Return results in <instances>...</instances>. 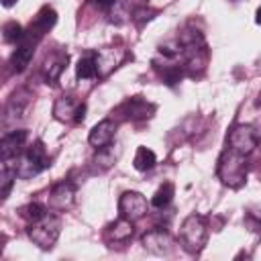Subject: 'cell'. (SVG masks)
I'll use <instances>...</instances> for the list:
<instances>
[{
  "mask_svg": "<svg viewBox=\"0 0 261 261\" xmlns=\"http://www.w3.org/2000/svg\"><path fill=\"white\" fill-rule=\"evenodd\" d=\"M208 241V218L202 214H190L179 228V243L188 253H200Z\"/></svg>",
  "mask_w": 261,
  "mask_h": 261,
  "instance_id": "cell-1",
  "label": "cell"
},
{
  "mask_svg": "<svg viewBox=\"0 0 261 261\" xmlns=\"http://www.w3.org/2000/svg\"><path fill=\"white\" fill-rule=\"evenodd\" d=\"M216 173L220 177V181L228 188H241L247 179V161L245 155H239L230 149H226L220 157H218V165H216Z\"/></svg>",
  "mask_w": 261,
  "mask_h": 261,
  "instance_id": "cell-2",
  "label": "cell"
},
{
  "mask_svg": "<svg viewBox=\"0 0 261 261\" xmlns=\"http://www.w3.org/2000/svg\"><path fill=\"white\" fill-rule=\"evenodd\" d=\"M59 232H61V218L57 214H49V212L41 220L29 222V228H27L29 239L41 249H51L55 245Z\"/></svg>",
  "mask_w": 261,
  "mask_h": 261,
  "instance_id": "cell-3",
  "label": "cell"
},
{
  "mask_svg": "<svg viewBox=\"0 0 261 261\" xmlns=\"http://www.w3.org/2000/svg\"><path fill=\"white\" fill-rule=\"evenodd\" d=\"M49 165H51V159H49V155L45 151V145H43V141L37 139L24 151V155H22V159L18 163V177L20 179H29V177L41 173L43 169H47Z\"/></svg>",
  "mask_w": 261,
  "mask_h": 261,
  "instance_id": "cell-4",
  "label": "cell"
},
{
  "mask_svg": "<svg viewBox=\"0 0 261 261\" xmlns=\"http://www.w3.org/2000/svg\"><path fill=\"white\" fill-rule=\"evenodd\" d=\"M226 145H228L230 151L247 157V155H251L257 149V145H259V133L251 124H237L228 133Z\"/></svg>",
  "mask_w": 261,
  "mask_h": 261,
  "instance_id": "cell-5",
  "label": "cell"
},
{
  "mask_svg": "<svg viewBox=\"0 0 261 261\" xmlns=\"http://www.w3.org/2000/svg\"><path fill=\"white\" fill-rule=\"evenodd\" d=\"M53 116L61 122H82L86 118V104L77 102L73 96H61L53 106Z\"/></svg>",
  "mask_w": 261,
  "mask_h": 261,
  "instance_id": "cell-6",
  "label": "cell"
},
{
  "mask_svg": "<svg viewBox=\"0 0 261 261\" xmlns=\"http://www.w3.org/2000/svg\"><path fill=\"white\" fill-rule=\"evenodd\" d=\"M149 210V204H147V198L141 194V192H124L120 198H118V212L120 216L124 218H130V220H139L147 214Z\"/></svg>",
  "mask_w": 261,
  "mask_h": 261,
  "instance_id": "cell-7",
  "label": "cell"
},
{
  "mask_svg": "<svg viewBox=\"0 0 261 261\" xmlns=\"http://www.w3.org/2000/svg\"><path fill=\"white\" fill-rule=\"evenodd\" d=\"M141 243H143V247H145L149 253H153V255H167V253L171 251V247H173V239H171L169 232H167L165 228H161V226H155V228L147 230V232L143 234Z\"/></svg>",
  "mask_w": 261,
  "mask_h": 261,
  "instance_id": "cell-8",
  "label": "cell"
},
{
  "mask_svg": "<svg viewBox=\"0 0 261 261\" xmlns=\"http://www.w3.org/2000/svg\"><path fill=\"white\" fill-rule=\"evenodd\" d=\"M37 45H39V41L33 39L31 35H27V31H24V37L18 41V45H16L12 57H10V65H12V69L16 73H20V71H24L29 67V63H31V59L35 55V47Z\"/></svg>",
  "mask_w": 261,
  "mask_h": 261,
  "instance_id": "cell-9",
  "label": "cell"
},
{
  "mask_svg": "<svg viewBox=\"0 0 261 261\" xmlns=\"http://www.w3.org/2000/svg\"><path fill=\"white\" fill-rule=\"evenodd\" d=\"M67 61H69V55L65 51H51L41 65L43 80L47 84H55L59 80V75L63 73V69L67 67Z\"/></svg>",
  "mask_w": 261,
  "mask_h": 261,
  "instance_id": "cell-10",
  "label": "cell"
},
{
  "mask_svg": "<svg viewBox=\"0 0 261 261\" xmlns=\"http://www.w3.org/2000/svg\"><path fill=\"white\" fill-rule=\"evenodd\" d=\"M118 112H122V116L126 120H145L155 112V104L147 102L141 96H133L126 102H122V106L118 108Z\"/></svg>",
  "mask_w": 261,
  "mask_h": 261,
  "instance_id": "cell-11",
  "label": "cell"
},
{
  "mask_svg": "<svg viewBox=\"0 0 261 261\" xmlns=\"http://www.w3.org/2000/svg\"><path fill=\"white\" fill-rule=\"evenodd\" d=\"M114 133H116V122L110 120V118H104L100 120L88 135V143L94 147V149H106L112 145L114 141Z\"/></svg>",
  "mask_w": 261,
  "mask_h": 261,
  "instance_id": "cell-12",
  "label": "cell"
},
{
  "mask_svg": "<svg viewBox=\"0 0 261 261\" xmlns=\"http://www.w3.org/2000/svg\"><path fill=\"white\" fill-rule=\"evenodd\" d=\"M24 141H27V130L24 128H16V130L6 133L0 141V159L2 161L18 159V155L24 147Z\"/></svg>",
  "mask_w": 261,
  "mask_h": 261,
  "instance_id": "cell-13",
  "label": "cell"
},
{
  "mask_svg": "<svg viewBox=\"0 0 261 261\" xmlns=\"http://www.w3.org/2000/svg\"><path fill=\"white\" fill-rule=\"evenodd\" d=\"M55 22H57V12H55L51 6H43V8L37 12V16L33 18V22H31L27 35H31L33 39L41 41V39L53 29Z\"/></svg>",
  "mask_w": 261,
  "mask_h": 261,
  "instance_id": "cell-14",
  "label": "cell"
},
{
  "mask_svg": "<svg viewBox=\"0 0 261 261\" xmlns=\"http://www.w3.org/2000/svg\"><path fill=\"white\" fill-rule=\"evenodd\" d=\"M47 200H49V206L53 210H65L75 200V186L71 181H59L51 188Z\"/></svg>",
  "mask_w": 261,
  "mask_h": 261,
  "instance_id": "cell-15",
  "label": "cell"
},
{
  "mask_svg": "<svg viewBox=\"0 0 261 261\" xmlns=\"http://www.w3.org/2000/svg\"><path fill=\"white\" fill-rule=\"evenodd\" d=\"M133 222H135V220L124 218V216H120L118 220L110 222V224L106 226V230H104L106 241H108V243H124V241H128V239L133 237Z\"/></svg>",
  "mask_w": 261,
  "mask_h": 261,
  "instance_id": "cell-16",
  "label": "cell"
},
{
  "mask_svg": "<svg viewBox=\"0 0 261 261\" xmlns=\"http://www.w3.org/2000/svg\"><path fill=\"white\" fill-rule=\"evenodd\" d=\"M122 59V51L120 49H112V47H104L100 51H96V61H98V69L100 75L110 73Z\"/></svg>",
  "mask_w": 261,
  "mask_h": 261,
  "instance_id": "cell-17",
  "label": "cell"
},
{
  "mask_svg": "<svg viewBox=\"0 0 261 261\" xmlns=\"http://www.w3.org/2000/svg\"><path fill=\"white\" fill-rule=\"evenodd\" d=\"M75 75H77V80H92V77L100 75L98 61H96V53L84 55V57L77 61V65H75Z\"/></svg>",
  "mask_w": 261,
  "mask_h": 261,
  "instance_id": "cell-18",
  "label": "cell"
},
{
  "mask_svg": "<svg viewBox=\"0 0 261 261\" xmlns=\"http://www.w3.org/2000/svg\"><path fill=\"white\" fill-rule=\"evenodd\" d=\"M173 184L171 181H165V184H161L159 188H157V192L153 194V198H151V206L153 208H167L169 204H171V200H173Z\"/></svg>",
  "mask_w": 261,
  "mask_h": 261,
  "instance_id": "cell-19",
  "label": "cell"
},
{
  "mask_svg": "<svg viewBox=\"0 0 261 261\" xmlns=\"http://www.w3.org/2000/svg\"><path fill=\"white\" fill-rule=\"evenodd\" d=\"M133 163H135V169H139V171H149V169L155 167L157 157H155V153H153L151 149H147V147L141 145V147L137 149V153H135Z\"/></svg>",
  "mask_w": 261,
  "mask_h": 261,
  "instance_id": "cell-20",
  "label": "cell"
},
{
  "mask_svg": "<svg viewBox=\"0 0 261 261\" xmlns=\"http://www.w3.org/2000/svg\"><path fill=\"white\" fill-rule=\"evenodd\" d=\"M110 20L116 24H122L126 20H133V6L130 0H116L110 8Z\"/></svg>",
  "mask_w": 261,
  "mask_h": 261,
  "instance_id": "cell-21",
  "label": "cell"
},
{
  "mask_svg": "<svg viewBox=\"0 0 261 261\" xmlns=\"http://www.w3.org/2000/svg\"><path fill=\"white\" fill-rule=\"evenodd\" d=\"M2 33H4V41L6 43H16V41H20L24 37V31H22V27L16 20L6 22L4 29H2Z\"/></svg>",
  "mask_w": 261,
  "mask_h": 261,
  "instance_id": "cell-22",
  "label": "cell"
},
{
  "mask_svg": "<svg viewBox=\"0 0 261 261\" xmlns=\"http://www.w3.org/2000/svg\"><path fill=\"white\" fill-rule=\"evenodd\" d=\"M20 214H22L29 222H35V220H41V218L47 214V210H45V206H41V204H37V202H31V204H27V206L20 208Z\"/></svg>",
  "mask_w": 261,
  "mask_h": 261,
  "instance_id": "cell-23",
  "label": "cell"
},
{
  "mask_svg": "<svg viewBox=\"0 0 261 261\" xmlns=\"http://www.w3.org/2000/svg\"><path fill=\"white\" fill-rule=\"evenodd\" d=\"M153 14H157V10H151L147 6H141V8H135L133 10V20L137 22V27H143L145 20H151Z\"/></svg>",
  "mask_w": 261,
  "mask_h": 261,
  "instance_id": "cell-24",
  "label": "cell"
},
{
  "mask_svg": "<svg viewBox=\"0 0 261 261\" xmlns=\"http://www.w3.org/2000/svg\"><path fill=\"white\" fill-rule=\"evenodd\" d=\"M114 2H116V0H92V4L98 6L100 10H110V8L114 6Z\"/></svg>",
  "mask_w": 261,
  "mask_h": 261,
  "instance_id": "cell-25",
  "label": "cell"
},
{
  "mask_svg": "<svg viewBox=\"0 0 261 261\" xmlns=\"http://www.w3.org/2000/svg\"><path fill=\"white\" fill-rule=\"evenodd\" d=\"M16 2H18V0H2V6H4V8H10V6L16 4Z\"/></svg>",
  "mask_w": 261,
  "mask_h": 261,
  "instance_id": "cell-26",
  "label": "cell"
},
{
  "mask_svg": "<svg viewBox=\"0 0 261 261\" xmlns=\"http://www.w3.org/2000/svg\"><path fill=\"white\" fill-rule=\"evenodd\" d=\"M255 22H257V24H261V6L257 8V14H255Z\"/></svg>",
  "mask_w": 261,
  "mask_h": 261,
  "instance_id": "cell-27",
  "label": "cell"
},
{
  "mask_svg": "<svg viewBox=\"0 0 261 261\" xmlns=\"http://www.w3.org/2000/svg\"><path fill=\"white\" fill-rule=\"evenodd\" d=\"M257 106H261V94H259V98H257V102H255Z\"/></svg>",
  "mask_w": 261,
  "mask_h": 261,
  "instance_id": "cell-28",
  "label": "cell"
},
{
  "mask_svg": "<svg viewBox=\"0 0 261 261\" xmlns=\"http://www.w3.org/2000/svg\"><path fill=\"white\" fill-rule=\"evenodd\" d=\"M234 2H239V0H234Z\"/></svg>",
  "mask_w": 261,
  "mask_h": 261,
  "instance_id": "cell-29",
  "label": "cell"
}]
</instances>
